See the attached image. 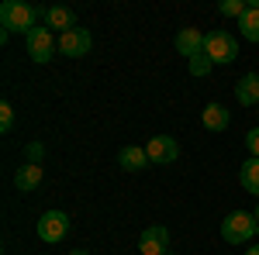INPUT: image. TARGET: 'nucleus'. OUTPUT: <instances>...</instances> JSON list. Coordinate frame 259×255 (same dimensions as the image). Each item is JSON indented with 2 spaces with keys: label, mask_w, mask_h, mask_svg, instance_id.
<instances>
[{
  "label": "nucleus",
  "mask_w": 259,
  "mask_h": 255,
  "mask_svg": "<svg viewBox=\"0 0 259 255\" xmlns=\"http://www.w3.org/2000/svg\"><path fill=\"white\" fill-rule=\"evenodd\" d=\"M166 255H169V252H166Z\"/></svg>",
  "instance_id": "25"
},
{
  "label": "nucleus",
  "mask_w": 259,
  "mask_h": 255,
  "mask_svg": "<svg viewBox=\"0 0 259 255\" xmlns=\"http://www.w3.org/2000/svg\"><path fill=\"white\" fill-rule=\"evenodd\" d=\"M200 121H204L207 131H225L232 118H228V107H225V104H207L204 114H200Z\"/></svg>",
  "instance_id": "14"
},
{
  "label": "nucleus",
  "mask_w": 259,
  "mask_h": 255,
  "mask_svg": "<svg viewBox=\"0 0 259 255\" xmlns=\"http://www.w3.org/2000/svg\"><path fill=\"white\" fill-rule=\"evenodd\" d=\"M204 31H197V28H183L177 35V52L183 56V59L190 62V59H197V56H204Z\"/></svg>",
  "instance_id": "10"
},
{
  "label": "nucleus",
  "mask_w": 259,
  "mask_h": 255,
  "mask_svg": "<svg viewBox=\"0 0 259 255\" xmlns=\"http://www.w3.org/2000/svg\"><path fill=\"white\" fill-rule=\"evenodd\" d=\"M245 255H259V245H249V248H245Z\"/></svg>",
  "instance_id": "22"
},
{
  "label": "nucleus",
  "mask_w": 259,
  "mask_h": 255,
  "mask_svg": "<svg viewBox=\"0 0 259 255\" xmlns=\"http://www.w3.org/2000/svg\"><path fill=\"white\" fill-rule=\"evenodd\" d=\"M24 156H28V162H35V166H41V156H45L41 141H28V145H24Z\"/></svg>",
  "instance_id": "20"
},
{
  "label": "nucleus",
  "mask_w": 259,
  "mask_h": 255,
  "mask_svg": "<svg viewBox=\"0 0 259 255\" xmlns=\"http://www.w3.org/2000/svg\"><path fill=\"white\" fill-rule=\"evenodd\" d=\"M24 48H28V56L31 62H49L56 56V48H59V41L52 38V31L41 24V28H31L28 35H24Z\"/></svg>",
  "instance_id": "4"
},
{
  "label": "nucleus",
  "mask_w": 259,
  "mask_h": 255,
  "mask_svg": "<svg viewBox=\"0 0 259 255\" xmlns=\"http://www.w3.org/2000/svg\"><path fill=\"white\" fill-rule=\"evenodd\" d=\"M45 28H49V31H59V35L80 28V24H76V11L66 7V4H52V7L45 11Z\"/></svg>",
  "instance_id": "9"
},
{
  "label": "nucleus",
  "mask_w": 259,
  "mask_h": 255,
  "mask_svg": "<svg viewBox=\"0 0 259 255\" xmlns=\"http://www.w3.org/2000/svg\"><path fill=\"white\" fill-rule=\"evenodd\" d=\"M256 114H259V111H256Z\"/></svg>",
  "instance_id": "26"
},
{
  "label": "nucleus",
  "mask_w": 259,
  "mask_h": 255,
  "mask_svg": "<svg viewBox=\"0 0 259 255\" xmlns=\"http://www.w3.org/2000/svg\"><path fill=\"white\" fill-rule=\"evenodd\" d=\"M256 235H259V221L249 211H232V214L221 221V238L228 245H245V241H252Z\"/></svg>",
  "instance_id": "2"
},
{
  "label": "nucleus",
  "mask_w": 259,
  "mask_h": 255,
  "mask_svg": "<svg viewBox=\"0 0 259 255\" xmlns=\"http://www.w3.org/2000/svg\"><path fill=\"white\" fill-rule=\"evenodd\" d=\"M41 176H45V169H41V166L24 162L18 173H14V186H18L21 193H31V190H38V186H41Z\"/></svg>",
  "instance_id": "13"
},
{
  "label": "nucleus",
  "mask_w": 259,
  "mask_h": 255,
  "mask_svg": "<svg viewBox=\"0 0 259 255\" xmlns=\"http://www.w3.org/2000/svg\"><path fill=\"white\" fill-rule=\"evenodd\" d=\"M187 69H190V76H207V73H211V69H214V62L207 59V56H197V59H190L187 62Z\"/></svg>",
  "instance_id": "17"
},
{
  "label": "nucleus",
  "mask_w": 259,
  "mask_h": 255,
  "mask_svg": "<svg viewBox=\"0 0 259 255\" xmlns=\"http://www.w3.org/2000/svg\"><path fill=\"white\" fill-rule=\"evenodd\" d=\"M69 255H90V252H83V248H73V252H69Z\"/></svg>",
  "instance_id": "23"
},
{
  "label": "nucleus",
  "mask_w": 259,
  "mask_h": 255,
  "mask_svg": "<svg viewBox=\"0 0 259 255\" xmlns=\"http://www.w3.org/2000/svg\"><path fill=\"white\" fill-rule=\"evenodd\" d=\"M118 166L128 169V173H142V169L152 166V162H149V152H145L142 145H124V148L118 152Z\"/></svg>",
  "instance_id": "11"
},
{
  "label": "nucleus",
  "mask_w": 259,
  "mask_h": 255,
  "mask_svg": "<svg viewBox=\"0 0 259 255\" xmlns=\"http://www.w3.org/2000/svg\"><path fill=\"white\" fill-rule=\"evenodd\" d=\"M235 100L242 107H259V73H245L235 83Z\"/></svg>",
  "instance_id": "12"
},
{
  "label": "nucleus",
  "mask_w": 259,
  "mask_h": 255,
  "mask_svg": "<svg viewBox=\"0 0 259 255\" xmlns=\"http://www.w3.org/2000/svg\"><path fill=\"white\" fill-rule=\"evenodd\" d=\"M11 128H14V107H11V104L4 100V104H0V131L7 135Z\"/></svg>",
  "instance_id": "19"
},
{
  "label": "nucleus",
  "mask_w": 259,
  "mask_h": 255,
  "mask_svg": "<svg viewBox=\"0 0 259 255\" xmlns=\"http://www.w3.org/2000/svg\"><path fill=\"white\" fill-rule=\"evenodd\" d=\"M239 31L245 41H259V7H249L239 18Z\"/></svg>",
  "instance_id": "16"
},
{
  "label": "nucleus",
  "mask_w": 259,
  "mask_h": 255,
  "mask_svg": "<svg viewBox=\"0 0 259 255\" xmlns=\"http://www.w3.org/2000/svg\"><path fill=\"white\" fill-rule=\"evenodd\" d=\"M69 235V214L66 211H45L38 217V238L45 245H59Z\"/></svg>",
  "instance_id": "5"
},
{
  "label": "nucleus",
  "mask_w": 259,
  "mask_h": 255,
  "mask_svg": "<svg viewBox=\"0 0 259 255\" xmlns=\"http://www.w3.org/2000/svg\"><path fill=\"white\" fill-rule=\"evenodd\" d=\"M145 152H149L152 166H169V162L180 159V145H177V138H169V135H156V138H149Z\"/></svg>",
  "instance_id": "6"
},
{
  "label": "nucleus",
  "mask_w": 259,
  "mask_h": 255,
  "mask_svg": "<svg viewBox=\"0 0 259 255\" xmlns=\"http://www.w3.org/2000/svg\"><path fill=\"white\" fill-rule=\"evenodd\" d=\"M139 248L142 255H166L169 252V231L162 224H149L139 235Z\"/></svg>",
  "instance_id": "8"
},
{
  "label": "nucleus",
  "mask_w": 259,
  "mask_h": 255,
  "mask_svg": "<svg viewBox=\"0 0 259 255\" xmlns=\"http://www.w3.org/2000/svg\"><path fill=\"white\" fill-rule=\"evenodd\" d=\"M239 183H242V190L245 193H252V196H259V159H245L242 162V169H239Z\"/></svg>",
  "instance_id": "15"
},
{
  "label": "nucleus",
  "mask_w": 259,
  "mask_h": 255,
  "mask_svg": "<svg viewBox=\"0 0 259 255\" xmlns=\"http://www.w3.org/2000/svg\"><path fill=\"white\" fill-rule=\"evenodd\" d=\"M218 11L225 14V18H242V14L249 11V4H242V0H221Z\"/></svg>",
  "instance_id": "18"
},
{
  "label": "nucleus",
  "mask_w": 259,
  "mask_h": 255,
  "mask_svg": "<svg viewBox=\"0 0 259 255\" xmlns=\"http://www.w3.org/2000/svg\"><path fill=\"white\" fill-rule=\"evenodd\" d=\"M252 214H256V221H259V207H256V211H252Z\"/></svg>",
  "instance_id": "24"
},
{
  "label": "nucleus",
  "mask_w": 259,
  "mask_h": 255,
  "mask_svg": "<svg viewBox=\"0 0 259 255\" xmlns=\"http://www.w3.org/2000/svg\"><path fill=\"white\" fill-rule=\"evenodd\" d=\"M204 56L214 62V66H228V62H235V56H239V38L228 35V31H207Z\"/></svg>",
  "instance_id": "3"
},
{
  "label": "nucleus",
  "mask_w": 259,
  "mask_h": 255,
  "mask_svg": "<svg viewBox=\"0 0 259 255\" xmlns=\"http://www.w3.org/2000/svg\"><path fill=\"white\" fill-rule=\"evenodd\" d=\"M90 45H94V38H90L87 28H73V31L59 35V52L69 56V59H83V56L90 52Z\"/></svg>",
  "instance_id": "7"
},
{
  "label": "nucleus",
  "mask_w": 259,
  "mask_h": 255,
  "mask_svg": "<svg viewBox=\"0 0 259 255\" xmlns=\"http://www.w3.org/2000/svg\"><path fill=\"white\" fill-rule=\"evenodd\" d=\"M245 148H249L252 159H259V128H252V131L245 135Z\"/></svg>",
  "instance_id": "21"
},
{
  "label": "nucleus",
  "mask_w": 259,
  "mask_h": 255,
  "mask_svg": "<svg viewBox=\"0 0 259 255\" xmlns=\"http://www.w3.org/2000/svg\"><path fill=\"white\" fill-rule=\"evenodd\" d=\"M35 21H38V11H35L31 4H24V0H4V4H0V24H4V31H21V35H28L31 28H38Z\"/></svg>",
  "instance_id": "1"
}]
</instances>
